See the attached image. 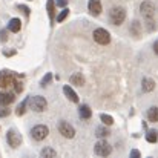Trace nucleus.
<instances>
[{
    "label": "nucleus",
    "mask_w": 158,
    "mask_h": 158,
    "mask_svg": "<svg viewBox=\"0 0 158 158\" xmlns=\"http://www.w3.org/2000/svg\"><path fill=\"white\" fill-rule=\"evenodd\" d=\"M26 106H28V98L17 106V109H15V115H17V117H22V115L26 112Z\"/></svg>",
    "instance_id": "obj_20"
},
{
    "label": "nucleus",
    "mask_w": 158,
    "mask_h": 158,
    "mask_svg": "<svg viewBox=\"0 0 158 158\" xmlns=\"http://www.w3.org/2000/svg\"><path fill=\"white\" fill-rule=\"evenodd\" d=\"M14 100H15V97H14L12 94H8V92H0V105L8 106V105H11Z\"/></svg>",
    "instance_id": "obj_15"
},
{
    "label": "nucleus",
    "mask_w": 158,
    "mask_h": 158,
    "mask_svg": "<svg viewBox=\"0 0 158 158\" xmlns=\"http://www.w3.org/2000/svg\"><path fill=\"white\" fill-rule=\"evenodd\" d=\"M92 35H94V40L98 45H109V42H110V34L106 31L105 28H97L92 32Z\"/></svg>",
    "instance_id": "obj_5"
},
{
    "label": "nucleus",
    "mask_w": 158,
    "mask_h": 158,
    "mask_svg": "<svg viewBox=\"0 0 158 158\" xmlns=\"http://www.w3.org/2000/svg\"><path fill=\"white\" fill-rule=\"evenodd\" d=\"M88 8H89V12L92 15H100L102 11H103V6H102V2L100 0H89Z\"/></svg>",
    "instance_id": "obj_10"
},
{
    "label": "nucleus",
    "mask_w": 158,
    "mask_h": 158,
    "mask_svg": "<svg viewBox=\"0 0 158 158\" xmlns=\"http://www.w3.org/2000/svg\"><path fill=\"white\" fill-rule=\"evenodd\" d=\"M48 134H49V129H48V126H45V124H37V126H34V127L31 129V137H32L34 140H37V141L45 140V138L48 137Z\"/></svg>",
    "instance_id": "obj_4"
},
{
    "label": "nucleus",
    "mask_w": 158,
    "mask_h": 158,
    "mask_svg": "<svg viewBox=\"0 0 158 158\" xmlns=\"http://www.w3.org/2000/svg\"><path fill=\"white\" fill-rule=\"evenodd\" d=\"M154 52L158 55V40L155 42V43H154Z\"/></svg>",
    "instance_id": "obj_32"
},
{
    "label": "nucleus",
    "mask_w": 158,
    "mask_h": 158,
    "mask_svg": "<svg viewBox=\"0 0 158 158\" xmlns=\"http://www.w3.org/2000/svg\"><path fill=\"white\" fill-rule=\"evenodd\" d=\"M131 157H132V158H134V157L138 158V157H140V152H138L137 149H134V151H131Z\"/></svg>",
    "instance_id": "obj_31"
},
{
    "label": "nucleus",
    "mask_w": 158,
    "mask_h": 158,
    "mask_svg": "<svg viewBox=\"0 0 158 158\" xmlns=\"http://www.w3.org/2000/svg\"><path fill=\"white\" fill-rule=\"evenodd\" d=\"M28 103L31 106V109L34 110V112H43L45 109H46V98L45 97H42V95H35V97H31V98H28Z\"/></svg>",
    "instance_id": "obj_2"
},
{
    "label": "nucleus",
    "mask_w": 158,
    "mask_h": 158,
    "mask_svg": "<svg viewBox=\"0 0 158 158\" xmlns=\"http://www.w3.org/2000/svg\"><path fill=\"white\" fill-rule=\"evenodd\" d=\"M94 152H95L98 157H107V155H110L112 148H110L109 143H106L105 140H100V141H97V144H95V148H94Z\"/></svg>",
    "instance_id": "obj_8"
},
{
    "label": "nucleus",
    "mask_w": 158,
    "mask_h": 158,
    "mask_svg": "<svg viewBox=\"0 0 158 158\" xmlns=\"http://www.w3.org/2000/svg\"><path fill=\"white\" fill-rule=\"evenodd\" d=\"M78 114H80V117L85 118V120H88V118L92 117V110L89 109V106H85V105L78 107Z\"/></svg>",
    "instance_id": "obj_17"
},
{
    "label": "nucleus",
    "mask_w": 158,
    "mask_h": 158,
    "mask_svg": "<svg viewBox=\"0 0 158 158\" xmlns=\"http://www.w3.org/2000/svg\"><path fill=\"white\" fill-rule=\"evenodd\" d=\"M14 89H15V92H22V91H23V85H22V81L15 80V83H14Z\"/></svg>",
    "instance_id": "obj_28"
},
{
    "label": "nucleus",
    "mask_w": 158,
    "mask_h": 158,
    "mask_svg": "<svg viewBox=\"0 0 158 158\" xmlns=\"http://www.w3.org/2000/svg\"><path fill=\"white\" fill-rule=\"evenodd\" d=\"M131 32H132V35H135V37H138L140 34H141V26H140V22H132V25H131Z\"/></svg>",
    "instance_id": "obj_19"
},
{
    "label": "nucleus",
    "mask_w": 158,
    "mask_h": 158,
    "mask_svg": "<svg viewBox=\"0 0 158 158\" xmlns=\"http://www.w3.org/2000/svg\"><path fill=\"white\" fill-rule=\"evenodd\" d=\"M141 88H143V92H152L155 89V81L152 78L144 77L143 81H141Z\"/></svg>",
    "instance_id": "obj_12"
},
{
    "label": "nucleus",
    "mask_w": 158,
    "mask_h": 158,
    "mask_svg": "<svg viewBox=\"0 0 158 158\" xmlns=\"http://www.w3.org/2000/svg\"><path fill=\"white\" fill-rule=\"evenodd\" d=\"M68 14H69V9H68V8H64V9H63V11H61V12L57 15V19H55V20L60 23V22H63V20L68 17Z\"/></svg>",
    "instance_id": "obj_26"
},
{
    "label": "nucleus",
    "mask_w": 158,
    "mask_h": 158,
    "mask_svg": "<svg viewBox=\"0 0 158 158\" xmlns=\"http://www.w3.org/2000/svg\"><path fill=\"white\" fill-rule=\"evenodd\" d=\"M15 83V77L12 72L9 71H2L0 72V88L6 89V88H14Z\"/></svg>",
    "instance_id": "obj_6"
},
{
    "label": "nucleus",
    "mask_w": 158,
    "mask_h": 158,
    "mask_svg": "<svg viewBox=\"0 0 158 158\" xmlns=\"http://www.w3.org/2000/svg\"><path fill=\"white\" fill-rule=\"evenodd\" d=\"M40 155L43 158H48V157H51V158H55L57 157V152L54 151V149H49V148H45L42 152H40Z\"/></svg>",
    "instance_id": "obj_22"
},
{
    "label": "nucleus",
    "mask_w": 158,
    "mask_h": 158,
    "mask_svg": "<svg viewBox=\"0 0 158 158\" xmlns=\"http://www.w3.org/2000/svg\"><path fill=\"white\" fill-rule=\"evenodd\" d=\"M109 20H110L114 25H121V23L126 20V9L121 8V6L112 8L110 12H109Z\"/></svg>",
    "instance_id": "obj_1"
},
{
    "label": "nucleus",
    "mask_w": 158,
    "mask_h": 158,
    "mask_svg": "<svg viewBox=\"0 0 158 158\" xmlns=\"http://www.w3.org/2000/svg\"><path fill=\"white\" fill-rule=\"evenodd\" d=\"M0 35H2V40L5 42V40H6V31H2V34H0Z\"/></svg>",
    "instance_id": "obj_33"
},
{
    "label": "nucleus",
    "mask_w": 158,
    "mask_h": 158,
    "mask_svg": "<svg viewBox=\"0 0 158 158\" xmlns=\"http://www.w3.org/2000/svg\"><path fill=\"white\" fill-rule=\"evenodd\" d=\"M58 132L64 137V138H74L75 137V129L72 127V124H69L68 121H60L57 124Z\"/></svg>",
    "instance_id": "obj_7"
},
{
    "label": "nucleus",
    "mask_w": 158,
    "mask_h": 158,
    "mask_svg": "<svg viewBox=\"0 0 158 158\" xmlns=\"http://www.w3.org/2000/svg\"><path fill=\"white\" fill-rule=\"evenodd\" d=\"M140 12L141 15L146 19V20H152L154 19V14H155V6L151 0H144L141 5H140Z\"/></svg>",
    "instance_id": "obj_3"
},
{
    "label": "nucleus",
    "mask_w": 158,
    "mask_h": 158,
    "mask_svg": "<svg viewBox=\"0 0 158 158\" xmlns=\"http://www.w3.org/2000/svg\"><path fill=\"white\" fill-rule=\"evenodd\" d=\"M11 114V109H8L6 106L2 105V107H0V117H8Z\"/></svg>",
    "instance_id": "obj_27"
},
{
    "label": "nucleus",
    "mask_w": 158,
    "mask_h": 158,
    "mask_svg": "<svg viewBox=\"0 0 158 158\" xmlns=\"http://www.w3.org/2000/svg\"><path fill=\"white\" fill-rule=\"evenodd\" d=\"M6 140H8L9 146L14 148V149L19 148V146L22 144V137H20V134H19L17 131H12V129L8 131V134H6Z\"/></svg>",
    "instance_id": "obj_9"
},
{
    "label": "nucleus",
    "mask_w": 158,
    "mask_h": 158,
    "mask_svg": "<svg viewBox=\"0 0 158 158\" xmlns=\"http://www.w3.org/2000/svg\"><path fill=\"white\" fill-rule=\"evenodd\" d=\"M46 9H48V14H49L51 22H54V17H55V3H54V0H48Z\"/></svg>",
    "instance_id": "obj_18"
},
{
    "label": "nucleus",
    "mask_w": 158,
    "mask_h": 158,
    "mask_svg": "<svg viewBox=\"0 0 158 158\" xmlns=\"http://www.w3.org/2000/svg\"><path fill=\"white\" fill-rule=\"evenodd\" d=\"M148 120L152 121V123H157L158 121V107L157 106L149 107V110H148Z\"/></svg>",
    "instance_id": "obj_16"
},
{
    "label": "nucleus",
    "mask_w": 158,
    "mask_h": 158,
    "mask_svg": "<svg viewBox=\"0 0 158 158\" xmlns=\"http://www.w3.org/2000/svg\"><path fill=\"white\" fill-rule=\"evenodd\" d=\"M95 134L98 135V137H102V138H105V137H107L109 135V129H106V127H97V131H95Z\"/></svg>",
    "instance_id": "obj_25"
},
{
    "label": "nucleus",
    "mask_w": 158,
    "mask_h": 158,
    "mask_svg": "<svg viewBox=\"0 0 158 158\" xmlns=\"http://www.w3.org/2000/svg\"><path fill=\"white\" fill-rule=\"evenodd\" d=\"M69 81L72 85H75V86H83L85 85V77H83L81 72H75V74H72L69 77Z\"/></svg>",
    "instance_id": "obj_13"
},
{
    "label": "nucleus",
    "mask_w": 158,
    "mask_h": 158,
    "mask_svg": "<svg viewBox=\"0 0 158 158\" xmlns=\"http://www.w3.org/2000/svg\"><path fill=\"white\" fill-rule=\"evenodd\" d=\"M100 120L103 121V124H106V126H110V124L114 123V118H112L110 115H106V114H102V115H100Z\"/></svg>",
    "instance_id": "obj_23"
},
{
    "label": "nucleus",
    "mask_w": 158,
    "mask_h": 158,
    "mask_svg": "<svg viewBox=\"0 0 158 158\" xmlns=\"http://www.w3.org/2000/svg\"><path fill=\"white\" fill-rule=\"evenodd\" d=\"M55 5H57V6H61V8H64V6L68 5V0H57V2H55Z\"/></svg>",
    "instance_id": "obj_29"
},
{
    "label": "nucleus",
    "mask_w": 158,
    "mask_h": 158,
    "mask_svg": "<svg viewBox=\"0 0 158 158\" xmlns=\"http://www.w3.org/2000/svg\"><path fill=\"white\" fill-rule=\"evenodd\" d=\"M19 8H20V9H22V11H23L26 15H29V8H28V6H23V5H20Z\"/></svg>",
    "instance_id": "obj_30"
},
{
    "label": "nucleus",
    "mask_w": 158,
    "mask_h": 158,
    "mask_svg": "<svg viewBox=\"0 0 158 158\" xmlns=\"http://www.w3.org/2000/svg\"><path fill=\"white\" fill-rule=\"evenodd\" d=\"M8 29L11 32H19L22 29V20L20 19H11L9 20V25H8Z\"/></svg>",
    "instance_id": "obj_14"
},
{
    "label": "nucleus",
    "mask_w": 158,
    "mask_h": 158,
    "mask_svg": "<svg viewBox=\"0 0 158 158\" xmlns=\"http://www.w3.org/2000/svg\"><path fill=\"white\" fill-rule=\"evenodd\" d=\"M63 94H64V95H66V98H68V100H71L72 103H78V100H80V98H78V95H77V92H75L71 86H64V88H63Z\"/></svg>",
    "instance_id": "obj_11"
},
{
    "label": "nucleus",
    "mask_w": 158,
    "mask_h": 158,
    "mask_svg": "<svg viewBox=\"0 0 158 158\" xmlns=\"http://www.w3.org/2000/svg\"><path fill=\"white\" fill-rule=\"evenodd\" d=\"M146 141H149V143H157L158 141V132L157 131H149V132L146 134Z\"/></svg>",
    "instance_id": "obj_21"
},
{
    "label": "nucleus",
    "mask_w": 158,
    "mask_h": 158,
    "mask_svg": "<svg viewBox=\"0 0 158 158\" xmlns=\"http://www.w3.org/2000/svg\"><path fill=\"white\" fill-rule=\"evenodd\" d=\"M51 78H52V74H51V72H48V74H46V75L42 78V81H40V86H42V88H46V86H48V83L51 81Z\"/></svg>",
    "instance_id": "obj_24"
}]
</instances>
